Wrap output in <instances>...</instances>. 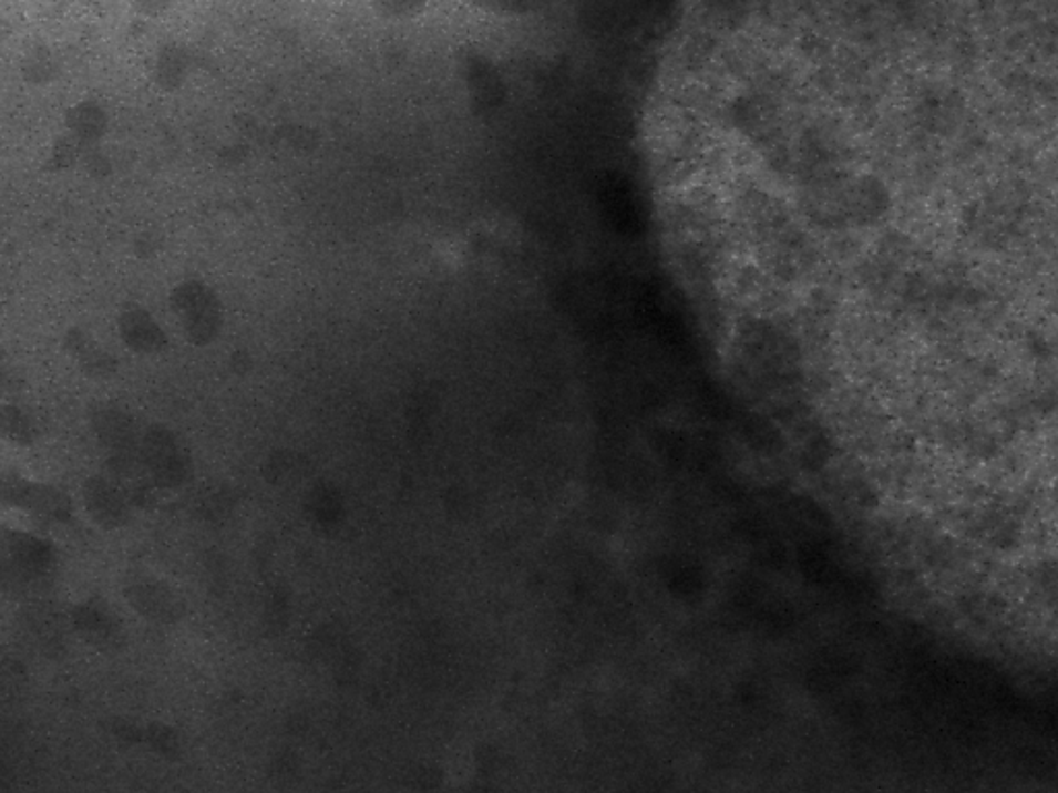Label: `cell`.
<instances>
[{"mask_svg":"<svg viewBox=\"0 0 1058 793\" xmlns=\"http://www.w3.org/2000/svg\"><path fill=\"white\" fill-rule=\"evenodd\" d=\"M0 498L7 506L19 508L50 525H71L75 515L73 501L64 490L47 482L28 480L17 472L2 473Z\"/></svg>","mask_w":1058,"mask_h":793,"instance_id":"obj_1","label":"cell"},{"mask_svg":"<svg viewBox=\"0 0 1058 793\" xmlns=\"http://www.w3.org/2000/svg\"><path fill=\"white\" fill-rule=\"evenodd\" d=\"M141 463L157 488H183L195 473L188 449L166 426H152L143 432Z\"/></svg>","mask_w":1058,"mask_h":793,"instance_id":"obj_2","label":"cell"},{"mask_svg":"<svg viewBox=\"0 0 1058 793\" xmlns=\"http://www.w3.org/2000/svg\"><path fill=\"white\" fill-rule=\"evenodd\" d=\"M124 599L147 622L172 626L185 618L186 604L166 580L150 573H131L123 585Z\"/></svg>","mask_w":1058,"mask_h":793,"instance_id":"obj_3","label":"cell"},{"mask_svg":"<svg viewBox=\"0 0 1058 793\" xmlns=\"http://www.w3.org/2000/svg\"><path fill=\"white\" fill-rule=\"evenodd\" d=\"M71 625L83 641L106 656L121 653L129 642L123 618L100 595H92L73 608Z\"/></svg>","mask_w":1058,"mask_h":793,"instance_id":"obj_4","label":"cell"},{"mask_svg":"<svg viewBox=\"0 0 1058 793\" xmlns=\"http://www.w3.org/2000/svg\"><path fill=\"white\" fill-rule=\"evenodd\" d=\"M92 428L100 444L106 449L110 463L116 472H135L141 463V439L135 420L116 408H97L92 413Z\"/></svg>","mask_w":1058,"mask_h":793,"instance_id":"obj_5","label":"cell"},{"mask_svg":"<svg viewBox=\"0 0 1058 793\" xmlns=\"http://www.w3.org/2000/svg\"><path fill=\"white\" fill-rule=\"evenodd\" d=\"M4 548H7V563L11 573L17 579L23 583H38L44 580L54 573L59 565V552L54 544L38 535L19 532V529H7L2 535Z\"/></svg>","mask_w":1058,"mask_h":793,"instance_id":"obj_6","label":"cell"},{"mask_svg":"<svg viewBox=\"0 0 1058 793\" xmlns=\"http://www.w3.org/2000/svg\"><path fill=\"white\" fill-rule=\"evenodd\" d=\"M81 494H83V506L97 527L114 532L131 523L133 508L126 494L107 477L92 475L83 484Z\"/></svg>","mask_w":1058,"mask_h":793,"instance_id":"obj_7","label":"cell"},{"mask_svg":"<svg viewBox=\"0 0 1058 793\" xmlns=\"http://www.w3.org/2000/svg\"><path fill=\"white\" fill-rule=\"evenodd\" d=\"M178 312H181V319L185 325L186 336L193 343L205 346L217 336L219 312H217L214 302H209L207 298L197 296V293L185 296L178 305Z\"/></svg>","mask_w":1058,"mask_h":793,"instance_id":"obj_8","label":"cell"},{"mask_svg":"<svg viewBox=\"0 0 1058 793\" xmlns=\"http://www.w3.org/2000/svg\"><path fill=\"white\" fill-rule=\"evenodd\" d=\"M66 350L73 353V358L78 360L81 370L95 381H106L119 368V362L107 351L102 350L97 343H93L92 339L85 333H81V331H73L69 336Z\"/></svg>","mask_w":1058,"mask_h":793,"instance_id":"obj_9","label":"cell"},{"mask_svg":"<svg viewBox=\"0 0 1058 793\" xmlns=\"http://www.w3.org/2000/svg\"><path fill=\"white\" fill-rule=\"evenodd\" d=\"M121 329H123L121 331L123 339L131 350L154 353L168 346V339L147 312H138V310L126 312L121 321Z\"/></svg>","mask_w":1058,"mask_h":793,"instance_id":"obj_10","label":"cell"},{"mask_svg":"<svg viewBox=\"0 0 1058 793\" xmlns=\"http://www.w3.org/2000/svg\"><path fill=\"white\" fill-rule=\"evenodd\" d=\"M2 434L17 446H31L38 439V430L28 413L19 408H2L0 413Z\"/></svg>","mask_w":1058,"mask_h":793,"instance_id":"obj_11","label":"cell"},{"mask_svg":"<svg viewBox=\"0 0 1058 793\" xmlns=\"http://www.w3.org/2000/svg\"><path fill=\"white\" fill-rule=\"evenodd\" d=\"M143 746L152 748L157 754L166 759H176L183 752V738L172 725L166 723H147L143 725Z\"/></svg>","mask_w":1058,"mask_h":793,"instance_id":"obj_12","label":"cell"}]
</instances>
